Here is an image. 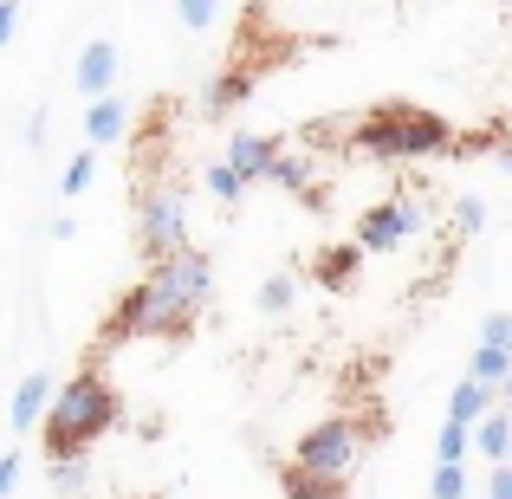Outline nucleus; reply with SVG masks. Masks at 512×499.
Segmentation results:
<instances>
[{"mask_svg":"<svg viewBox=\"0 0 512 499\" xmlns=\"http://www.w3.org/2000/svg\"><path fill=\"white\" fill-rule=\"evenodd\" d=\"M493 396H500V389H487V383H454V396H448V422L454 428H474L480 415H493Z\"/></svg>","mask_w":512,"mask_h":499,"instance_id":"nucleus-15","label":"nucleus"},{"mask_svg":"<svg viewBox=\"0 0 512 499\" xmlns=\"http://www.w3.org/2000/svg\"><path fill=\"white\" fill-rule=\"evenodd\" d=\"M175 20H182L188 33H201V26L214 20V0H175Z\"/></svg>","mask_w":512,"mask_h":499,"instance_id":"nucleus-27","label":"nucleus"},{"mask_svg":"<svg viewBox=\"0 0 512 499\" xmlns=\"http://www.w3.org/2000/svg\"><path fill=\"white\" fill-rule=\"evenodd\" d=\"M117 415H124V402H117V389H111L104 370H78V376H65V383H52V402H46V415H39L46 454L52 461H85L117 428Z\"/></svg>","mask_w":512,"mask_h":499,"instance_id":"nucleus-1","label":"nucleus"},{"mask_svg":"<svg viewBox=\"0 0 512 499\" xmlns=\"http://www.w3.org/2000/svg\"><path fill=\"white\" fill-rule=\"evenodd\" d=\"M363 441H370V428H363L357 415H325V422H312L299 435V448H292L286 467H299V474H312V480H338V487H350V474L363 467Z\"/></svg>","mask_w":512,"mask_h":499,"instance_id":"nucleus-3","label":"nucleus"},{"mask_svg":"<svg viewBox=\"0 0 512 499\" xmlns=\"http://www.w3.org/2000/svg\"><path fill=\"white\" fill-rule=\"evenodd\" d=\"M350 143H357L370 163H422V156H441L454 143V124L428 104H376L370 117L350 124Z\"/></svg>","mask_w":512,"mask_h":499,"instance_id":"nucleus-2","label":"nucleus"},{"mask_svg":"<svg viewBox=\"0 0 512 499\" xmlns=\"http://www.w3.org/2000/svg\"><path fill=\"white\" fill-rule=\"evenodd\" d=\"M500 169H506V175H512V143H506V150H500Z\"/></svg>","mask_w":512,"mask_h":499,"instance_id":"nucleus-32","label":"nucleus"},{"mask_svg":"<svg viewBox=\"0 0 512 499\" xmlns=\"http://www.w3.org/2000/svg\"><path fill=\"white\" fill-rule=\"evenodd\" d=\"M467 441H474V454L480 461H493V467H506V441H512V415L506 409H493V415H480L474 428H467Z\"/></svg>","mask_w":512,"mask_h":499,"instance_id":"nucleus-14","label":"nucleus"},{"mask_svg":"<svg viewBox=\"0 0 512 499\" xmlns=\"http://www.w3.org/2000/svg\"><path fill=\"white\" fill-rule=\"evenodd\" d=\"M46 402H52V376H46V370L20 376V389H13V409H7V428H13V435H33L39 415H46Z\"/></svg>","mask_w":512,"mask_h":499,"instance_id":"nucleus-11","label":"nucleus"},{"mask_svg":"<svg viewBox=\"0 0 512 499\" xmlns=\"http://www.w3.org/2000/svg\"><path fill=\"white\" fill-rule=\"evenodd\" d=\"M266 182L286 188V195H312L318 201V163H312V156H299V150H279L273 169H266Z\"/></svg>","mask_w":512,"mask_h":499,"instance_id":"nucleus-13","label":"nucleus"},{"mask_svg":"<svg viewBox=\"0 0 512 499\" xmlns=\"http://www.w3.org/2000/svg\"><path fill=\"white\" fill-rule=\"evenodd\" d=\"M435 448H441V467H461L467 454H474V441H467V428L441 422V441H435Z\"/></svg>","mask_w":512,"mask_h":499,"instance_id":"nucleus-21","label":"nucleus"},{"mask_svg":"<svg viewBox=\"0 0 512 499\" xmlns=\"http://www.w3.org/2000/svg\"><path fill=\"white\" fill-rule=\"evenodd\" d=\"M188 325H195V312H188L182 299H169V292L143 273L137 286L111 305V318H104V344H130V337H188Z\"/></svg>","mask_w":512,"mask_h":499,"instance_id":"nucleus-4","label":"nucleus"},{"mask_svg":"<svg viewBox=\"0 0 512 499\" xmlns=\"http://www.w3.org/2000/svg\"><path fill=\"white\" fill-rule=\"evenodd\" d=\"M253 85H260V78H253L247 65H227V72H214V78H208V91H201V111H208V117L240 111V104L253 98Z\"/></svg>","mask_w":512,"mask_h":499,"instance_id":"nucleus-10","label":"nucleus"},{"mask_svg":"<svg viewBox=\"0 0 512 499\" xmlns=\"http://www.w3.org/2000/svg\"><path fill=\"white\" fill-rule=\"evenodd\" d=\"M124 130H130V104L117 98V91H104V98L85 104V137L98 143V150L104 143H124Z\"/></svg>","mask_w":512,"mask_h":499,"instance_id":"nucleus-12","label":"nucleus"},{"mask_svg":"<svg viewBox=\"0 0 512 499\" xmlns=\"http://www.w3.org/2000/svg\"><path fill=\"white\" fill-rule=\"evenodd\" d=\"M26 143H33V150L46 143V111H33V117H26Z\"/></svg>","mask_w":512,"mask_h":499,"instance_id":"nucleus-31","label":"nucleus"},{"mask_svg":"<svg viewBox=\"0 0 512 499\" xmlns=\"http://www.w3.org/2000/svg\"><path fill=\"white\" fill-rule=\"evenodd\" d=\"M91 175H98V156H72V163H65V175H59V188H65V195H85V188H91Z\"/></svg>","mask_w":512,"mask_h":499,"instance_id":"nucleus-22","label":"nucleus"},{"mask_svg":"<svg viewBox=\"0 0 512 499\" xmlns=\"http://www.w3.org/2000/svg\"><path fill=\"white\" fill-rule=\"evenodd\" d=\"M422 221H428V214H422V201H415V195H389V201H376V208L357 221V253H396Z\"/></svg>","mask_w":512,"mask_h":499,"instance_id":"nucleus-6","label":"nucleus"},{"mask_svg":"<svg viewBox=\"0 0 512 499\" xmlns=\"http://www.w3.org/2000/svg\"><path fill=\"white\" fill-rule=\"evenodd\" d=\"M52 493L59 499H85L91 493V467L85 461H52Z\"/></svg>","mask_w":512,"mask_h":499,"instance_id":"nucleus-19","label":"nucleus"},{"mask_svg":"<svg viewBox=\"0 0 512 499\" xmlns=\"http://www.w3.org/2000/svg\"><path fill=\"white\" fill-rule=\"evenodd\" d=\"M506 337H512V312H487V318H480V344H487V350H506Z\"/></svg>","mask_w":512,"mask_h":499,"instance_id":"nucleus-26","label":"nucleus"},{"mask_svg":"<svg viewBox=\"0 0 512 499\" xmlns=\"http://www.w3.org/2000/svg\"><path fill=\"white\" fill-rule=\"evenodd\" d=\"M318 279H325L331 292H344V286H357V247H331L325 260H318Z\"/></svg>","mask_w":512,"mask_h":499,"instance_id":"nucleus-18","label":"nucleus"},{"mask_svg":"<svg viewBox=\"0 0 512 499\" xmlns=\"http://www.w3.org/2000/svg\"><path fill=\"white\" fill-rule=\"evenodd\" d=\"M150 279L169 292V299H182L188 312H201L208 292H214V266H208V253H201V247H182V253H169V260H156Z\"/></svg>","mask_w":512,"mask_h":499,"instance_id":"nucleus-7","label":"nucleus"},{"mask_svg":"<svg viewBox=\"0 0 512 499\" xmlns=\"http://www.w3.org/2000/svg\"><path fill=\"white\" fill-rule=\"evenodd\" d=\"M487 499H512V467H493V480H487Z\"/></svg>","mask_w":512,"mask_h":499,"instance_id":"nucleus-30","label":"nucleus"},{"mask_svg":"<svg viewBox=\"0 0 512 499\" xmlns=\"http://www.w3.org/2000/svg\"><path fill=\"white\" fill-rule=\"evenodd\" d=\"M428 499H467V467H435V487Z\"/></svg>","mask_w":512,"mask_h":499,"instance_id":"nucleus-24","label":"nucleus"},{"mask_svg":"<svg viewBox=\"0 0 512 499\" xmlns=\"http://www.w3.org/2000/svg\"><path fill=\"white\" fill-rule=\"evenodd\" d=\"M480 227H487V201L461 195V201H454V234H480Z\"/></svg>","mask_w":512,"mask_h":499,"instance_id":"nucleus-23","label":"nucleus"},{"mask_svg":"<svg viewBox=\"0 0 512 499\" xmlns=\"http://www.w3.org/2000/svg\"><path fill=\"white\" fill-rule=\"evenodd\" d=\"M72 78H78V91H85V104H91V98H104V91L117 85V46H111V39H91V46L78 52Z\"/></svg>","mask_w":512,"mask_h":499,"instance_id":"nucleus-9","label":"nucleus"},{"mask_svg":"<svg viewBox=\"0 0 512 499\" xmlns=\"http://www.w3.org/2000/svg\"><path fill=\"white\" fill-rule=\"evenodd\" d=\"M20 467H26L20 454H0V499H7L13 487H20Z\"/></svg>","mask_w":512,"mask_h":499,"instance_id":"nucleus-28","label":"nucleus"},{"mask_svg":"<svg viewBox=\"0 0 512 499\" xmlns=\"http://www.w3.org/2000/svg\"><path fill=\"white\" fill-rule=\"evenodd\" d=\"M506 350H487V344H474V357H467V383H487V389H500L506 383Z\"/></svg>","mask_w":512,"mask_h":499,"instance_id":"nucleus-17","label":"nucleus"},{"mask_svg":"<svg viewBox=\"0 0 512 499\" xmlns=\"http://www.w3.org/2000/svg\"><path fill=\"white\" fill-rule=\"evenodd\" d=\"M506 467H512V441H506Z\"/></svg>","mask_w":512,"mask_h":499,"instance_id":"nucleus-33","label":"nucleus"},{"mask_svg":"<svg viewBox=\"0 0 512 499\" xmlns=\"http://www.w3.org/2000/svg\"><path fill=\"white\" fill-rule=\"evenodd\" d=\"M20 33V0H0V46Z\"/></svg>","mask_w":512,"mask_h":499,"instance_id":"nucleus-29","label":"nucleus"},{"mask_svg":"<svg viewBox=\"0 0 512 499\" xmlns=\"http://www.w3.org/2000/svg\"><path fill=\"white\" fill-rule=\"evenodd\" d=\"M506 363H512V337H506Z\"/></svg>","mask_w":512,"mask_h":499,"instance_id":"nucleus-34","label":"nucleus"},{"mask_svg":"<svg viewBox=\"0 0 512 499\" xmlns=\"http://www.w3.org/2000/svg\"><path fill=\"white\" fill-rule=\"evenodd\" d=\"M130 234H137V260H169V253L188 247V201L175 195V188H137V221H130Z\"/></svg>","mask_w":512,"mask_h":499,"instance_id":"nucleus-5","label":"nucleus"},{"mask_svg":"<svg viewBox=\"0 0 512 499\" xmlns=\"http://www.w3.org/2000/svg\"><path fill=\"white\" fill-rule=\"evenodd\" d=\"M201 182H208V195H221V201H240V195H247V188L234 182V169H227V163H208V175H201Z\"/></svg>","mask_w":512,"mask_h":499,"instance_id":"nucleus-25","label":"nucleus"},{"mask_svg":"<svg viewBox=\"0 0 512 499\" xmlns=\"http://www.w3.org/2000/svg\"><path fill=\"white\" fill-rule=\"evenodd\" d=\"M279 493L286 499H344L350 487H338V480H312V474H299V467H279Z\"/></svg>","mask_w":512,"mask_h":499,"instance_id":"nucleus-16","label":"nucleus"},{"mask_svg":"<svg viewBox=\"0 0 512 499\" xmlns=\"http://www.w3.org/2000/svg\"><path fill=\"white\" fill-rule=\"evenodd\" d=\"M273 156H279V137H260V130H234V137H227V156H221V163L234 169V182H240V188H247V182H266Z\"/></svg>","mask_w":512,"mask_h":499,"instance_id":"nucleus-8","label":"nucleus"},{"mask_svg":"<svg viewBox=\"0 0 512 499\" xmlns=\"http://www.w3.org/2000/svg\"><path fill=\"white\" fill-rule=\"evenodd\" d=\"M292 299H299V279L292 273H273L260 286V312H292Z\"/></svg>","mask_w":512,"mask_h":499,"instance_id":"nucleus-20","label":"nucleus"}]
</instances>
